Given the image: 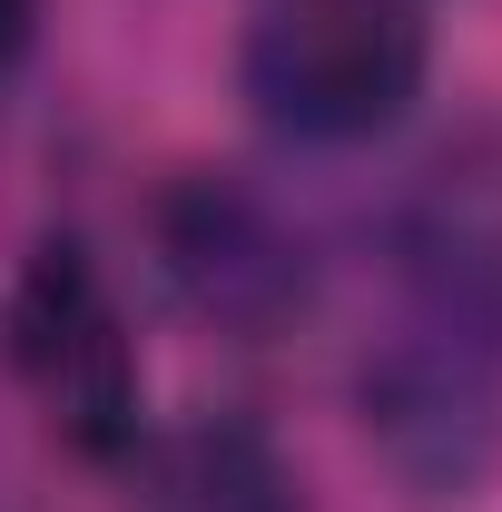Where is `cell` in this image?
<instances>
[{"mask_svg": "<svg viewBox=\"0 0 502 512\" xmlns=\"http://www.w3.org/2000/svg\"><path fill=\"white\" fill-rule=\"evenodd\" d=\"M394 286L404 316H434L502 345V138L443 148L394 217Z\"/></svg>", "mask_w": 502, "mask_h": 512, "instance_id": "cell-5", "label": "cell"}, {"mask_svg": "<svg viewBox=\"0 0 502 512\" xmlns=\"http://www.w3.org/2000/svg\"><path fill=\"white\" fill-rule=\"evenodd\" d=\"M355 414L404 503H473L502 463V345L394 306L375 355L355 365Z\"/></svg>", "mask_w": 502, "mask_h": 512, "instance_id": "cell-2", "label": "cell"}, {"mask_svg": "<svg viewBox=\"0 0 502 512\" xmlns=\"http://www.w3.org/2000/svg\"><path fill=\"white\" fill-rule=\"evenodd\" d=\"M434 60L424 0H256L247 10V99L296 148H365L414 109Z\"/></svg>", "mask_w": 502, "mask_h": 512, "instance_id": "cell-1", "label": "cell"}, {"mask_svg": "<svg viewBox=\"0 0 502 512\" xmlns=\"http://www.w3.org/2000/svg\"><path fill=\"white\" fill-rule=\"evenodd\" d=\"M30 30H40V0H0V69L30 50Z\"/></svg>", "mask_w": 502, "mask_h": 512, "instance_id": "cell-7", "label": "cell"}, {"mask_svg": "<svg viewBox=\"0 0 502 512\" xmlns=\"http://www.w3.org/2000/svg\"><path fill=\"white\" fill-rule=\"evenodd\" d=\"M148 247H158V276L188 296V316L227 335H276L315 296V256L286 227V207L227 168H178L148 207Z\"/></svg>", "mask_w": 502, "mask_h": 512, "instance_id": "cell-4", "label": "cell"}, {"mask_svg": "<svg viewBox=\"0 0 502 512\" xmlns=\"http://www.w3.org/2000/svg\"><path fill=\"white\" fill-rule=\"evenodd\" d=\"M138 512H306V503H296V473L276 463L266 434H247V424H188L178 444L148 453Z\"/></svg>", "mask_w": 502, "mask_h": 512, "instance_id": "cell-6", "label": "cell"}, {"mask_svg": "<svg viewBox=\"0 0 502 512\" xmlns=\"http://www.w3.org/2000/svg\"><path fill=\"white\" fill-rule=\"evenodd\" d=\"M10 375L30 384V404L60 424L69 453L119 463L138 444V335H128L119 296L99 276V256L79 237H40L20 286H10Z\"/></svg>", "mask_w": 502, "mask_h": 512, "instance_id": "cell-3", "label": "cell"}]
</instances>
